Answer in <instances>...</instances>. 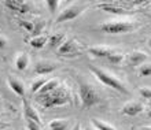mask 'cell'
<instances>
[{
  "mask_svg": "<svg viewBox=\"0 0 151 130\" xmlns=\"http://www.w3.org/2000/svg\"><path fill=\"white\" fill-rule=\"evenodd\" d=\"M39 101L43 104V107L45 108H51V107L56 106H63L69 101V95L65 89L56 88L55 91L50 92L47 95H40Z\"/></svg>",
  "mask_w": 151,
  "mask_h": 130,
  "instance_id": "1",
  "label": "cell"
},
{
  "mask_svg": "<svg viewBox=\"0 0 151 130\" xmlns=\"http://www.w3.org/2000/svg\"><path fill=\"white\" fill-rule=\"evenodd\" d=\"M91 71L96 75V78L99 79L102 84H104L106 86L113 88V89L121 92V93H128L127 88L124 86V84L119 82L117 78H114L111 74H109V73H106V71L102 70V69H98V67H93V66H91Z\"/></svg>",
  "mask_w": 151,
  "mask_h": 130,
  "instance_id": "2",
  "label": "cell"
},
{
  "mask_svg": "<svg viewBox=\"0 0 151 130\" xmlns=\"http://www.w3.org/2000/svg\"><path fill=\"white\" fill-rule=\"evenodd\" d=\"M80 99L84 108H91L96 103H99V95L88 84H80Z\"/></svg>",
  "mask_w": 151,
  "mask_h": 130,
  "instance_id": "3",
  "label": "cell"
},
{
  "mask_svg": "<svg viewBox=\"0 0 151 130\" xmlns=\"http://www.w3.org/2000/svg\"><path fill=\"white\" fill-rule=\"evenodd\" d=\"M133 25L129 22H107V24L100 25V30L106 33H111V34H117V33H127L132 30Z\"/></svg>",
  "mask_w": 151,
  "mask_h": 130,
  "instance_id": "4",
  "label": "cell"
},
{
  "mask_svg": "<svg viewBox=\"0 0 151 130\" xmlns=\"http://www.w3.org/2000/svg\"><path fill=\"white\" fill-rule=\"evenodd\" d=\"M4 6L17 12H28L30 10V4L24 0H7L4 1Z\"/></svg>",
  "mask_w": 151,
  "mask_h": 130,
  "instance_id": "5",
  "label": "cell"
},
{
  "mask_svg": "<svg viewBox=\"0 0 151 130\" xmlns=\"http://www.w3.org/2000/svg\"><path fill=\"white\" fill-rule=\"evenodd\" d=\"M83 12V8L81 7H76V6H73V7H69L66 8L62 14H60L58 18H56V22H65V21H72L74 19V18H77V16L80 15Z\"/></svg>",
  "mask_w": 151,
  "mask_h": 130,
  "instance_id": "6",
  "label": "cell"
},
{
  "mask_svg": "<svg viewBox=\"0 0 151 130\" xmlns=\"http://www.w3.org/2000/svg\"><path fill=\"white\" fill-rule=\"evenodd\" d=\"M142 111H143V106L140 103H128L122 107L121 112L124 115H128V116H135V115L140 114Z\"/></svg>",
  "mask_w": 151,
  "mask_h": 130,
  "instance_id": "7",
  "label": "cell"
},
{
  "mask_svg": "<svg viewBox=\"0 0 151 130\" xmlns=\"http://www.w3.org/2000/svg\"><path fill=\"white\" fill-rule=\"evenodd\" d=\"M24 114H25V118L28 119V121H33V122L39 123V125L41 123V119H40L39 114L36 112V110L26 100H24Z\"/></svg>",
  "mask_w": 151,
  "mask_h": 130,
  "instance_id": "8",
  "label": "cell"
},
{
  "mask_svg": "<svg viewBox=\"0 0 151 130\" xmlns=\"http://www.w3.org/2000/svg\"><path fill=\"white\" fill-rule=\"evenodd\" d=\"M77 52H78V49H77V45H76L73 40H66L59 47L60 55H73V54H77Z\"/></svg>",
  "mask_w": 151,
  "mask_h": 130,
  "instance_id": "9",
  "label": "cell"
},
{
  "mask_svg": "<svg viewBox=\"0 0 151 130\" xmlns=\"http://www.w3.org/2000/svg\"><path fill=\"white\" fill-rule=\"evenodd\" d=\"M88 52L92 54L93 56H98V58H106V59H107L111 54H114L113 49L106 48V47H91L89 49H88Z\"/></svg>",
  "mask_w": 151,
  "mask_h": 130,
  "instance_id": "10",
  "label": "cell"
},
{
  "mask_svg": "<svg viewBox=\"0 0 151 130\" xmlns=\"http://www.w3.org/2000/svg\"><path fill=\"white\" fill-rule=\"evenodd\" d=\"M144 60H147V55L144 52H132L131 55L128 56V63L132 64V66L142 64Z\"/></svg>",
  "mask_w": 151,
  "mask_h": 130,
  "instance_id": "11",
  "label": "cell"
},
{
  "mask_svg": "<svg viewBox=\"0 0 151 130\" xmlns=\"http://www.w3.org/2000/svg\"><path fill=\"white\" fill-rule=\"evenodd\" d=\"M55 70V66L54 64H50V63H45V62H40L35 66V73L39 75H45V74H50L52 71Z\"/></svg>",
  "mask_w": 151,
  "mask_h": 130,
  "instance_id": "12",
  "label": "cell"
},
{
  "mask_svg": "<svg viewBox=\"0 0 151 130\" xmlns=\"http://www.w3.org/2000/svg\"><path fill=\"white\" fill-rule=\"evenodd\" d=\"M8 85H10V88H11L18 96H21V97L25 96V86L21 81H18V79H15V78H8Z\"/></svg>",
  "mask_w": 151,
  "mask_h": 130,
  "instance_id": "13",
  "label": "cell"
},
{
  "mask_svg": "<svg viewBox=\"0 0 151 130\" xmlns=\"http://www.w3.org/2000/svg\"><path fill=\"white\" fill-rule=\"evenodd\" d=\"M58 85H59V82L56 81V79H51V81H47V82L43 85V88L39 91L40 95H47V93H50V92L55 91L56 88H58Z\"/></svg>",
  "mask_w": 151,
  "mask_h": 130,
  "instance_id": "14",
  "label": "cell"
},
{
  "mask_svg": "<svg viewBox=\"0 0 151 130\" xmlns=\"http://www.w3.org/2000/svg\"><path fill=\"white\" fill-rule=\"evenodd\" d=\"M28 62H29L28 55H26V54H21V55L17 58V62H15L17 69L19 71H24L25 69H26V66H28Z\"/></svg>",
  "mask_w": 151,
  "mask_h": 130,
  "instance_id": "15",
  "label": "cell"
},
{
  "mask_svg": "<svg viewBox=\"0 0 151 130\" xmlns=\"http://www.w3.org/2000/svg\"><path fill=\"white\" fill-rule=\"evenodd\" d=\"M45 43H48L47 37H44V36H39V37H33L30 40V45L33 48H36V49H40V48H43L45 45Z\"/></svg>",
  "mask_w": 151,
  "mask_h": 130,
  "instance_id": "16",
  "label": "cell"
},
{
  "mask_svg": "<svg viewBox=\"0 0 151 130\" xmlns=\"http://www.w3.org/2000/svg\"><path fill=\"white\" fill-rule=\"evenodd\" d=\"M103 11L106 12H113V14H124V10L119 7H115V6H113V4H100L99 6Z\"/></svg>",
  "mask_w": 151,
  "mask_h": 130,
  "instance_id": "17",
  "label": "cell"
},
{
  "mask_svg": "<svg viewBox=\"0 0 151 130\" xmlns=\"http://www.w3.org/2000/svg\"><path fill=\"white\" fill-rule=\"evenodd\" d=\"M50 127H51V130H65L68 127V122H66V121H60V119L52 121V122L50 123Z\"/></svg>",
  "mask_w": 151,
  "mask_h": 130,
  "instance_id": "18",
  "label": "cell"
},
{
  "mask_svg": "<svg viewBox=\"0 0 151 130\" xmlns=\"http://www.w3.org/2000/svg\"><path fill=\"white\" fill-rule=\"evenodd\" d=\"M92 125L98 130H115L114 127L110 126L109 123H104V122H102V121H98V119H92Z\"/></svg>",
  "mask_w": 151,
  "mask_h": 130,
  "instance_id": "19",
  "label": "cell"
},
{
  "mask_svg": "<svg viewBox=\"0 0 151 130\" xmlns=\"http://www.w3.org/2000/svg\"><path fill=\"white\" fill-rule=\"evenodd\" d=\"M62 40H63V34H54L50 37V40H48V44H50V47L54 48L56 47L59 43H62Z\"/></svg>",
  "mask_w": 151,
  "mask_h": 130,
  "instance_id": "20",
  "label": "cell"
},
{
  "mask_svg": "<svg viewBox=\"0 0 151 130\" xmlns=\"http://www.w3.org/2000/svg\"><path fill=\"white\" fill-rule=\"evenodd\" d=\"M107 60L110 62V63H113V64H119V63H121V62L124 60V55L114 52V54H111V55L109 56Z\"/></svg>",
  "mask_w": 151,
  "mask_h": 130,
  "instance_id": "21",
  "label": "cell"
},
{
  "mask_svg": "<svg viewBox=\"0 0 151 130\" xmlns=\"http://www.w3.org/2000/svg\"><path fill=\"white\" fill-rule=\"evenodd\" d=\"M47 82V81H45V79H37V81H35V82H33V85H32V89H30V91L33 92V93H36V92H39L40 89H41V88H43V85L44 84Z\"/></svg>",
  "mask_w": 151,
  "mask_h": 130,
  "instance_id": "22",
  "label": "cell"
},
{
  "mask_svg": "<svg viewBox=\"0 0 151 130\" xmlns=\"http://www.w3.org/2000/svg\"><path fill=\"white\" fill-rule=\"evenodd\" d=\"M19 25H21V28H24L26 32H30V33H32L33 30H35V25H33L32 22H26V21H22Z\"/></svg>",
  "mask_w": 151,
  "mask_h": 130,
  "instance_id": "23",
  "label": "cell"
},
{
  "mask_svg": "<svg viewBox=\"0 0 151 130\" xmlns=\"http://www.w3.org/2000/svg\"><path fill=\"white\" fill-rule=\"evenodd\" d=\"M58 6H59V1L58 0H48L47 1V7L48 10H50V12H54L58 8Z\"/></svg>",
  "mask_w": 151,
  "mask_h": 130,
  "instance_id": "24",
  "label": "cell"
},
{
  "mask_svg": "<svg viewBox=\"0 0 151 130\" xmlns=\"http://www.w3.org/2000/svg\"><path fill=\"white\" fill-rule=\"evenodd\" d=\"M140 75H142V77H148V75H151V66L146 64V66L142 67V69H140Z\"/></svg>",
  "mask_w": 151,
  "mask_h": 130,
  "instance_id": "25",
  "label": "cell"
},
{
  "mask_svg": "<svg viewBox=\"0 0 151 130\" xmlns=\"http://www.w3.org/2000/svg\"><path fill=\"white\" fill-rule=\"evenodd\" d=\"M43 26H44V25L41 24V22H39L37 25H35V30L32 32V34L35 36V37H39V34H40V32H41V29H43Z\"/></svg>",
  "mask_w": 151,
  "mask_h": 130,
  "instance_id": "26",
  "label": "cell"
},
{
  "mask_svg": "<svg viewBox=\"0 0 151 130\" xmlns=\"http://www.w3.org/2000/svg\"><path fill=\"white\" fill-rule=\"evenodd\" d=\"M28 129L29 130H41L39 123L33 122V121H28Z\"/></svg>",
  "mask_w": 151,
  "mask_h": 130,
  "instance_id": "27",
  "label": "cell"
},
{
  "mask_svg": "<svg viewBox=\"0 0 151 130\" xmlns=\"http://www.w3.org/2000/svg\"><path fill=\"white\" fill-rule=\"evenodd\" d=\"M140 95L143 96V97L148 99V100H151V89H147V88H143V89H140Z\"/></svg>",
  "mask_w": 151,
  "mask_h": 130,
  "instance_id": "28",
  "label": "cell"
},
{
  "mask_svg": "<svg viewBox=\"0 0 151 130\" xmlns=\"http://www.w3.org/2000/svg\"><path fill=\"white\" fill-rule=\"evenodd\" d=\"M6 43H7V41H6V39H4L3 36H0V48L6 47Z\"/></svg>",
  "mask_w": 151,
  "mask_h": 130,
  "instance_id": "29",
  "label": "cell"
},
{
  "mask_svg": "<svg viewBox=\"0 0 151 130\" xmlns=\"http://www.w3.org/2000/svg\"><path fill=\"white\" fill-rule=\"evenodd\" d=\"M73 130H81V125H80V123H77V125L73 127Z\"/></svg>",
  "mask_w": 151,
  "mask_h": 130,
  "instance_id": "30",
  "label": "cell"
},
{
  "mask_svg": "<svg viewBox=\"0 0 151 130\" xmlns=\"http://www.w3.org/2000/svg\"><path fill=\"white\" fill-rule=\"evenodd\" d=\"M143 130H151V127H143Z\"/></svg>",
  "mask_w": 151,
  "mask_h": 130,
  "instance_id": "31",
  "label": "cell"
},
{
  "mask_svg": "<svg viewBox=\"0 0 151 130\" xmlns=\"http://www.w3.org/2000/svg\"><path fill=\"white\" fill-rule=\"evenodd\" d=\"M148 45H150V48H151V39H150V41H148Z\"/></svg>",
  "mask_w": 151,
  "mask_h": 130,
  "instance_id": "32",
  "label": "cell"
},
{
  "mask_svg": "<svg viewBox=\"0 0 151 130\" xmlns=\"http://www.w3.org/2000/svg\"><path fill=\"white\" fill-rule=\"evenodd\" d=\"M150 108H151V101H150Z\"/></svg>",
  "mask_w": 151,
  "mask_h": 130,
  "instance_id": "33",
  "label": "cell"
},
{
  "mask_svg": "<svg viewBox=\"0 0 151 130\" xmlns=\"http://www.w3.org/2000/svg\"><path fill=\"white\" fill-rule=\"evenodd\" d=\"M87 130H91V129H87Z\"/></svg>",
  "mask_w": 151,
  "mask_h": 130,
  "instance_id": "34",
  "label": "cell"
},
{
  "mask_svg": "<svg viewBox=\"0 0 151 130\" xmlns=\"http://www.w3.org/2000/svg\"><path fill=\"white\" fill-rule=\"evenodd\" d=\"M0 126H1V125H0Z\"/></svg>",
  "mask_w": 151,
  "mask_h": 130,
  "instance_id": "35",
  "label": "cell"
}]
</instances>
